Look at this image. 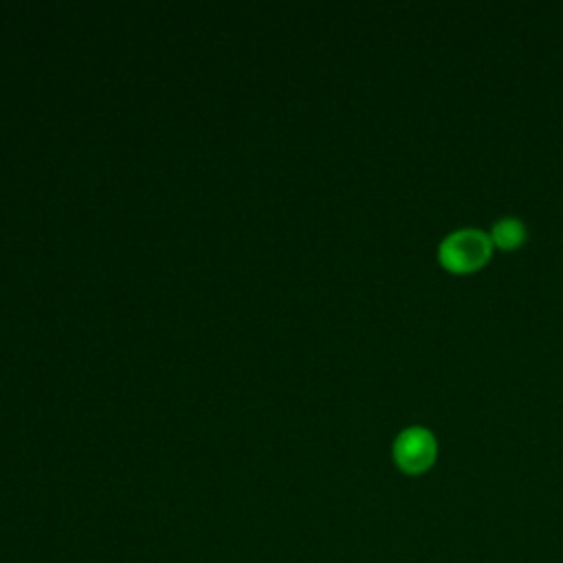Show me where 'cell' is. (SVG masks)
<instances>
[{
    "instance_id": "6da1fadb",
    "label": "cell",
    "mask_w": 563,
    "mask_h": 563,
    "mask_svg": "<svg viewBox=\"0 0 563 563\" xmlns=\"http://www.w3.org/2000/svg\"><path fill=\"white\" fill-rule=\"evenodd\" d=\"M490 253V235L473 227L451 231L438 244V260L451 273H473L488 262Z\"/></svg>"
},
{
    "instance_id": "7a4b0ae2",
    "label": "cell",
    "mask_w": 563,
    "mask_h": 563,
    "mask_svg": "<svg viewBox=\"0 0 563 563\" xmlns=\"http://www.w3.org/2000/svg\"><path fill=\"white\" fill-rule=\"evenodd\" d=\"M394 462L405 473H422L427 471L435 455H438V442L435 435L420 424L402 429L394 440Z\"/></svg>"
},
{
    "instance_id": "3957f363",
    "label": "cell",
    "mask_w": 563,
    "mask_h": 563,
    "mask_svg": "<svg viewBox=\"0 0 563 563\" xmlns=\"http://www.w3.org/2000/svg\"><path fill=\"white\" fill-rule=\"evenodd\" d=\"M490 242L504 251H510V249H517L519 244H523L526 235H528V229L526 224L519 220V218H512V216H506V218H499L493 227H490Z\"/></svg>"
}]
</instances>
